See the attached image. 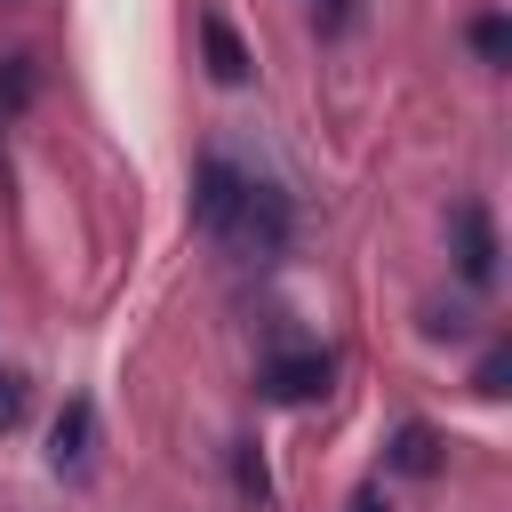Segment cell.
<instances>
[{"label": "cell", "mask_w": 512, "mask_h": 512, "mask_svg": "<svg viewBox=\"0 0 512 512\" xmlns=\"http://www.w3.org/2000/svg\"><path fill=\"white\" fill-rule=\"evenodd\" d=\"M232 480H240V496H248V504H264V496H272V480H264V456H256L248 440L232 448Z\"/></svg>", "instance_id": "cell-10"}, {"label": "cell", "mask_w": 512, "mask_h": 512, "mask_svg": "<svg viewBox=\"0 0 512 512\" xmlns=\"http://www.w3.org/2000/svg\"><path fill=\"white\" fill-rule=\"evenodd\" d=\"M32 88H40V64L32 56H0V120H16L32 104Z\"/></svg>", "instance_id": "cell-8"}, {"label": "cell", "mask_w": 512, "mask_h": 512, "mask_svg": "<svg viewBox=\"0 0 512 512\" xmlns=\"http://www.w3.org/2000/svg\"><path fill=\"white\" fill-rule=\"evenodd\" d=\"M256 392L280 400V408L320 400V392H328V352H320V344H280V352H264V360H256Z\"/></svg>", "instance_id": "cell-1"}, {"label": "cell", "mask_w": 512, "mask_h": 512, "mask_svg": "<svg viewBox=\"0 0 512 512\" xmlns=\"http://www.w3.org/2000/svg\"><path fill=\"white\" fill-rule=\"evenodd\" d=\"M352 512H384V496H376V488H360V496H352Z\"/></svg>", "instance_id": "cell-14"}, {"label": "cell", "mask_w": 512, "mask_h": 512, "mask_svg": "<svg viewBox=\"0 0 512 512\" xmlns=\"http://www.w3.org/2000/svg\"><path fill=\"white\" fill-rule=\"evenodd\" d=\"M456 272H464L472 288L496 280V224H488L480 200H456Z\"/></svg>", "instance_id": "cell-4"}, {"label": "cell", "mask_w": 512, "mask_h": 512, "mask_svg": "<svg viewBox=\"0 0 512 512\" xmlns=\"http://www.w3.org/2000/svg\"><path fill=\"white\" fill-rule=\"evenodd\" d=\"M384 464H392L400 480H432V472H440V432H432V424H400Z\"/></svg>", "instance_id": "cell-7"}, {"label": "cell", "mask_w": 512, "mask_h": 512, "mask_svg": "<svg viewBox=\"0 0 512 512\" xmlns=\"http://www.w3.org/2000/svg\"><path fill=\"white\" fill-rule=\"evenodd\" d=\"M88 448H96V400H64V416H56V432H48V464H56V472H80Z\"/></svg>", "instance_id": "cell-5"}, {"label": "cell", "mask_w": 512, "mask_h": 512, "mask_svg": "<svg viewBox=\"0 0 512 512\" xmlns=\"http://www.w3.org/2000/svg\"><path fill=\"white\" fill-rule=\"evenodd\" d=\"M304 8H312V32H320V40H344L352 16H360V0H304Z\"/></svg>", "instance_id": "cell-11"}, {"label": "cell", "mask_w": 512, "mask_h": 512, "mask_svg": "<svg viewBox=\"0 0 512 512\" xmlns=\"http://www.w3.org/2000/svg\"><path fill=\"white\" fill-rule=\"evenodd\" d=\"M232 248H248V256H280L288 248V200L272 192V184H256L248 176V192H240V216H232V232H224Z\"/></svg>", "instance_id": "cell-2"}, {"label": "cell", "mask_w": 512, "mask_h": 512, "mask_svg": "<svg viewBox=\"0 0 512 512\" xmlns=\"http://www.w3.org/2000/svg\"><path fill=\"white\" fill-rule=\"evenodd\" d=\"M24 408H32L24 376H16V368H0V432H16V424H24Z\"/></svg>", "instance_id": "cell-12"}, {"label": "cell", "mask_w": 512, "mask_h": 512, "mask_svg": "<svg viewBox=\"0 0 512 512\" xmlns=\"http://www.w3.org/2000/svg\"><path fill=\"white\" fill-rule=\"evenodd\" d=\"M464 40H472V56H480V64H504V56H512V24H504L496 8H488V16H472V24H464Z\"/></svg>", "instance_id": "cell-9"}, {"label": "cell", "mask_w": 512, "mask_h": 512, "mask_svg": "<svg viewBox=\"0 0 512 512\" xmlns=\"http://www.w3.org/2000/svg\"><path fill=\"white\" fill-rule=\"evenodd\" d=\"M240 192H248V176H240L224 152H208V160H200V176H192V224L224 240V232H232V216H240Z\"/></svg>", "instance_id": "cell-3"}, {"label": "cell", "mask_w": 512, "mask_h": 512, "mask_svg": "<svg viewBox=\"0 0 512 512\" xmlns=\"http://www.w3.org/2000/svg\"><path fill=\"white\" fill-rule=\"evenodd\" d=\"M200 56H208V72L224 80V88H240L248 72H256V56H248V40L224 24V16H200Z\"/></svg>", "instance_id": "cell-6"}, {"label": "cell", "mask_w": 512, "mask_h": 512, "mask_svg": "<svg viewBox=\"0 0 512 512\" xmlns=\"http://www.w3.org/2000/svg\"><path fill=\"white\" fill-rule=\"evenodd\" d=\"M504 376H512V360H504V344H496V352H480V376H472V384H480L488 400L504 392Z\"/></svg>", "instance_id": "cell-13"}]
</instances>
